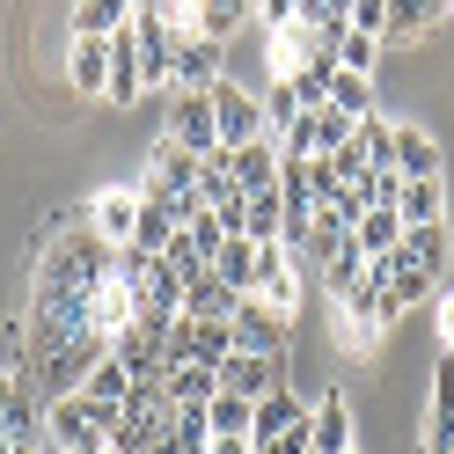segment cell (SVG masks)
<instances>
[{
	"label": "cell",
	"instance_id": "38",
	"mask_svg": "<svg viewBox=\"0 0 454 454\" xmlns=\"http://www.w3.org/2000/svg\"><path fill=\"white\" fill-rule=\"evenodd\" d=\"M352 454H359V447H352Z\"/></svg>",
	"mask_w": 454,
	"mask_h": 454
},
{
	"label": "cell",
	"instance_id": "9",
	"mask_svg": "<svg viewBox=\"0 0 454 454\" xmlns=\"http://www.w3.org/2000/svg\"><path fill=\"white\" fill-rule=\"evenodd\" d=\"M8 447L44 454V388L37 381H15L8 388Z\"/></svg>",
	"mask_w": 454,
	"mask_h": 454
},
{
	"label": "cell",
	"instance_id": "28",
	"mask_svg": "<svg viewBox=\"0 0 454 454\" xmlns=\"http://www.w3.org/2000/svg\"><path fill=\"white\" fill-rule=\"evenodd\" d=\"M74 395H89V403H125V395H132V374H125L118 359H96V366H89V381H81Z\"/></svg>",
	"mask_w": 454,
	"mask_h": 454
},
{
	"label": "cell",
	"instance_id": "12",
	"mask_svg": "<svg viewBox=\"0 0 454 454\" xmlns=\"http://www.w3.org/2000/svg\"><path fill=\"white\" fill-rule=\"evenodd\" d=\"M67 81H74V96H103L110 89V37H74Z\"/></svg>",
	"mask_w": 454,
	"mask_h": 454
},
{
	"label": "cell",
	"instance_id": "35",
	"mask_svg": "<svg viewBox=\"0 0 454 454\" xmlns=\"http://www.w3.org/2000/svg\"><path fill=\"white\" fill-rule=\"evenodd\" d=\"M206 454H249V440H213Z\"/></svg>",
	"mask_w": 454,
	"mask_h": 454
},
{
	"label": "cell",
	"instance_id": "4",
	"mask_svg": "<svg viewBox=\"0 0 454 454\" xmlns=\"http://www.w3.org/2000/svg\"><path fill=\"white\" fill-rule=\"evenodd\" d=\"M213 81H220V44L176 37V51H168V96H206Z\"/></svg>",
	"mask_w": 454,
	"mask_h": 454
},
{
	"label": "cell",
	"instance_id": "31",
	"mask_svg": "<svg viewBox=\"0 0 454 454\" xmlns=\"http://www.w3.org/2000/svg\"><path fill=\"white\" fill-rule=\"evenodd\" d=\"M184 235H191V249H198V257H206V264H213V257H220V242H227V227H220V213L206 206V213H198V220L184 227Z\"/></svg>",
	"mask_w": 454,
	"mask_h": 454
},
{
	"label": "cell",
	"instance_id": "33",
	"mask_svg": "<svg viewBox=\"0 0 454 454\" xmlns=\"http://www.w3.org/2000/svg\"><path fill=\"white\" fill-rule=\"evenodd\" d=\"M345 22H352L359 37H388V0H352Z\"/></svg>",
	"mask_w": 454,
	"mask_h": 454
},
{
	"label": "cell",
	"instance_id": "19",
	"mask_svg": "<svg viewBox=\"0 0 454 454\" xmlns=\"http://www.w3.org/2000/svg\"><path fill=\"white\" fill-rule=\"evenodd\" d=\"M235 301H242V294H227L220 278L206 271V278H191V286H184V316H191V323H227V316H235Z\"/></svg>",
	"mask_w": 454,
	"mask_h": 454
},
{
	"label": "cell",
	"instance_id": "17",
	"mask_svg": "<svg viewBox=\"0 0 454 454\" xmlns=\"http://www.w3.org/2000/svg\"><path fill=\"white\" fill-rule=\"evenodd\" d=\"M395 257H403V264H418L425 278H433V271H447V220H440V227H403Z\"/></svg>",
	"mask_w": 454,
	"mask_h": 454
},
{
	"label": "cell",
	"instance_id": "25",
	"mask_svg": "<svg viewBox=\"0 0 454 454\" xmlns=\"http://www.w3.org/2000/svg\"><path fill=\"white\" fill-rule=\"evenodd\" d=\"M330 110H345L352 125H359V118H374V81L337 67V74H330Z\"/></svg>",
	"mask_w": 454,
	"mask_h": 454
},
{
	"label": "cell",
	"instance_id": "22",
	"mask_svg": "<svg viewBox=\"0 0 454 454\" xmlns=\"http://www.w3.org/2000/svg\"><path fill=\"white\" fill-rule=\"evenodd\" d=\"M249 15V0H191V37H206V44H220L235 22Z\"/></svg>",
	"mask_w": 454,
	"mask_h": 454
},
{
	"label": "cell",
	"instance_id": "1",
	"mask_svg": "<svg viewBox=\"0 0 454 454\" xmlns=\"http://www.w3.org/2000/svg\"><path fill=\"white\" fill-rule=\"evenodd\" d=\"M206 103H213V132H220V154H235V147H249V139H264L271 125H264V103L249 96V89H235V81H213L206 89Z\"/></svg>",
	"mask_w": 454,
	"mask_h": 454
},
{
	"label": "cell",
	"instance_id": "10",
	"mask_svg": "<svg viewBox=\"0 0 454 454\" xmlns=\"http://www.w3.org/2000/svg\"><path fill=\"white\" fill-rule=\"evenodd\" d=\"M395 213H403V227H440L447 220V176H403Z\"/></svg>",
	"mask_w": 454,
	"mask_h": 454
},
{
	"label": "cell",
	"instance_id": "14",
	"mask_svg": "<svg viewBox=\"0 0 454 454\" xmlns=\"http://www.w3.org/2000/svg\"><path fill=\"white\" fill-rule=\"evenodd\" d=\"M213 278H220L227 294H257V242H249V235H227L220 257H213Z\"/></svg>",
	"mask_w": 454,
	"mask_h": 454
},
{
	"label": "cell",
	"instance_id": "21",
	"mask_svg": "<svg viewBox=\"0 0 454 454\" xmlns=\"http://www.w3.org/2000/svg\"><path fill=\"white\" fill-rule=\"evenodd\" d=\"M206 425H213V440H249V425H257V403H249V395H213L206 403Z\"/></svg>",
	"mask_w": 454,
	"mask_h": 454
},
{
	"label": "cell",
	"instance_id": "36",
	"mask_svg": "<svg viewBox=\"0 0 454 454\" xmlns=\"http://www.w3.org/2000/svg\"><path fill=\"white\" fill-rule=\"evenodd\" d=\"M425 454H454V447H425Z\"/></svg>",
	"mask_w": 454,
	"mask_h": 454
},
{
	"label": "cell",
	"instance_id": "26",
	"mask_svg": "<svg viewBox=\"0 0 454 454\" xmlns=\"http://www.w3.org/2000/svg\"><path fill=\"white\" fill-rule=\"evenodd\" d=\"M352 147L366 154V168H395V125H388L381 110H374V118H359V132H352Z\"/></svg>",
	"mask_w": 454,
	"mask_h": 454
},
{
	"label": "cell",
	"instance_id": "24",
	"mask_svg": "<svg viewBox=\"0 0 454 454\" xmlns=\"http://www.w3.org/2000/svg\"><path fill=\"white\" fill-rule=\"evenodd\" d=\"M168 403H213L220 395V366H168Z\"/></svg>",
	"mask_w": 454,
	"mask_h": 454
},
{
	"label": "cell",
	"instance_id": "32",
	"mask_svg": "<svg viewBox=\"0 0 454 454\" xmlns=\"http://www.w3.org/2000/svg\"><path fill=\"white\" fill-rule=\"evenodd\" d=\"M366 206H395V191H403V176H395V168H366V176L352 184Z\"/></svg>",
	"mask_w": 454,
	"mask_h": 454
},
{
	"label": "cell",
	"instance_id": "30",
	"mask_svg": "<svg viewBox=\"0 0 454 454\" xmlns=\"http://www.w3.org/2000/svg\"><path fill=\"white\" fill-rule=\"evenodd\" d=\"M337 67L374 81V67H381V37H359V30H345V37H337Z\"/></svg>",
	"mask_w": 454,
	"mask_h": 454
},
{
	"label": "cell",
	"instance_id": "3",
	"mask_svg": "<svg viewBox=\"0 0 454 454\" xmlns=\"http://www.w3.org/2000/svg\"><path fill=\"white\" fill-rule=\"evenodd\" d=\"M198 191V154H184L176 139H154V154H147V176H139V198H191Z\"/></svg>",
	"mask_w": 454,
	"mask_h": 454
},
{
	"label": "cell",
	"instance_id": "13",
	"mask_svg": "<svg viewBox=\"0 0 454 454\" xmlns=\"http://www.w3.org/2000/svg\"><path fill=\"white\" fill-rule=\"evenodd\" d=\"M308 454H352V411L345 395H323L316 418H308Z\"/></svg>",
	"mask_w": 454,
	"mask_h": 454
},
{
	"label": "cell",
	"instance_id": "6",
	"mask_svg": "<svg viewBox=\"0 0 454 454\" xmlns=\"http://www.w3.org/2000/svg\"><path fill=\"white\" fill-rule=\"evenodd\" d=\"M168 139H176L184 154H220V132H213V103L206 96H168Z\"/></svg>",
	"mask_w": 454,
	"mask_h": 454
},
{
	"label": "cell",
	"instance_id": "29",
	"mask_svg": "<svg viewBox=\"0 0 454 454\" xmlns=\"http://www.w3.org/2000/svg\"><path fill=\"white\" fill-rule=\"evenodd\" d=\"M359 271H366V249H359V242H345V249H337V257L323 264V286H330V301H345V294L359 286Z\"/></svg>",
	"mask_w": 454,
	"mask_h": 454
},
{
	"label": "cell",
	"instance_id": "11",
	"mask_svg": "<svg viewBox=\"0 0 454 454\" xmlns=\"http://www.w3.org/2000/svg\"><path fill=\"white\" fill-rule=\"evenodd\" d=\"M308 418H316V403H301L294 388H271V395H257V425H249V440H278V433H301Z\"/></svg>",
	"mask_w": 454,
	"mask_h": 454
},
{
	"label": "cell",
	"instance_id": "15",
	"mask_svg": "<svg viewBox=\"0 0 454 454\" xmlns=\"http://www.w3.org/2000/svg\"><path fill=\"white\" fill-rule=\"evenodd\" d=\"M139 15V0H81L74 8V37H118Z\"/></svg>",
	"mask_w": 454,
	"mask_h": 454
},
{
	"label": "cell",
	"instance_id": "20",
	"mask_svg": "<svg viewBox=\"0 0 454 454\" xmlns=\"http://www.w3.org/2000/svg\"><path fill=\"white\" fill-rule=\"evenodd\" d=\"M395 176H440V147H433V132L395 125Z\"/></svg>",
	"mask_w": 454,
	"mask_h": 454
},
{
	"label": "cell",
	"instance_id": "7",
	"mask_svg": "<svg viewBox=\"0 0 454 454\" xmlns=\"http://www.w3.org/2000/svg\"><path fill=\"white\" fill-rule=\"evenodd\" d=\"M220 388L227 395H271V388H286V359H257V352H227L220 359Z\"/></svg>",
	"mask_w": 454,
	"mask_h": 454
},
{
	"label": "cell",
	"instance_id": "37",
	"mask_svg": "<svg viewBox=\"0 0 454 454\" xmlns=\"http://www.w3.org/2000/svg\"><path fill=\"white\" fill-rule=\"evenodd\" d=\"M8 454H22V447H8Z\"/></svg>",
	"mask_w": 454,
	"mask_h": 454
},
{
	"label": "cell",
	"instance_id": "27",
	"mask_svg": "<svg viewBox=\"0 0 454 454\" xmlns=\"http://www.w3.org/2000/svg\"><path fill=\"white\" fill-rule=\"evenodd\" d=\"M278 227H286V198L257 191V198H249V213H242V235L249 242H278Z\"/></svg>",
	"mask_w": 454,
	"mask_h": 454
},
{
	"label": "cell",
	"instance_id": "39",
	"mask_svg": "<svg viewBox=\"0 0 454 454\" xmlns=\"http://www.w3.org/2000/svg\"><path fill=\"white\" fill-rule=\"evenodd\" d=\"M103 454H110V447H103Z\"/></svg>",
	"mask_w": 454,
	"mask_h": 454
},
{
	"label": "cell",
	"instance_id": "18",
	"mask_svg": "<svg viewBox=\"0 0 454 454\" xmlns=\"http://www.w3.org/2000/svg\"><path fill=\"white\" fill-rule=\"evenodd\" d=\"M352 242L366 249V257H388V249L403 242V213H395V206H366L359 227H352Z\"/></svg>",
	"mask_w": 454,
	"mask_h": 454
},
{
	"label": "cell",
	"instance_id": "2",
	"mask_svg": "<svg viewBox=\"0 0 454 454\" xmlns=\"http://www.w3.org/2000/svg\"><path fill=\"white\" fill-rule=\"evenodd\" d=\"M286 323L278 308H264L257 294L235 301V316H227V337H235V352H257V359H286Z\"/></svg>",
	"mask_w": 454,
	"mask_h": 454
},
{
	"label": "cell",
	"instance_id": "34",
	"mask_svg": "<svg viewBox=\"0 0 454 454\" xmlns=\"http://www.w3.org/2000/svg\"><path fill=\"white\" fill-rule=\"evenodd\" d=\"M440 337H447V352H454V294H440Z\"/></svg>",
	"mask_w": 454,
	"mask_h": 454
},
{
	"label": "cell",
	"instance_id": "8",
	"mask_svg": "<svg viewBox=\"0 0 454 454\" xmlns=\"http://www.w3.org/2000/svg\"><path fill=\"white\" fill-rule=\"evenodd\" d=\"M227 176H235V191H242V198L278 191V139L264 132V139H249V147H235V154H227Z\"/></svg>",
	"mask_w": 454,
	"mask_h": 454
},
{
	"label": "cell",
	"instance_id": "5",
	"mask_svg": "<svg viewBox=\"0 0 454 454\" xmlns=\"http://www.w3.org/2000/svg\"><path fill=\"white\" fill-rule=\"evenodd\" d=\"M89 227L110 242V249H125L132 242V227H139V184H110L89 198Z\"/></svg>",
	"mask_w": 454,
	"mask_h": 454
},
{
	"label": "cell",
	"instance_id": "23",
	"mask_svg": "<svg viewBox=\"0 0 454 454\" xmlns=\"http://www.w3.org/2000/svg\"><path fill=\"white\" fill-rule=\"evenodd\" d=\"M168 235H184L176 220H168V198H139V227H132V249H147V257H161Z\"/></svg>",
	"mask_w": 454,
	"mask_h": 454
},
{
	"label": "cell",
	"instance_id": "16",
	"mask_svg": "<svg viewBox=\"0 0 454 454\" xmlns=\"http://www.w3.org/2000/svg\"><path fill=\"white\" fill-rule=\"evenodd\" d=\"M440 15H447V0H388V37L381 44H411V37L433 30Z\"/></svg>",
	"mask_w": 454,
	"mask_h": 454
}]
</instances>
